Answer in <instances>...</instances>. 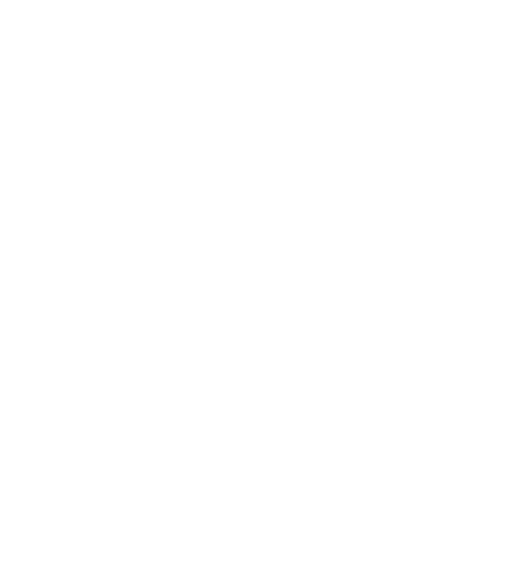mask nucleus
Here are the masks:
<instances>
[]
</instances>
